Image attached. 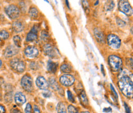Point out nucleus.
I'll use <instances>...</instances> for the list:
<instances>
[{
    "mask_svg": "<svg viewBox=\"0 0 133 113\" xmlns=\"http://www.w3.org/2000/svg\"><path fill=\"white\" fill-rule=\"evenodd\" d=\"M118 83L121 92L125 96L129 98L133 97V82L129 77L127 75L121 76Z\"/></svg>",
    "mask_w": 133,
    "mask_h": 113,
    "instance_id": "nucleus-1",
    "label": "nucleus"
},
{
    "mask_svg": "<svg viewBox=\"0 0 133 113\" xmlns=\"http://www.w3.org/2000/svg\"><path fill=\"white\" fill-rule=\"evenodd\" d=\"M109 63L111 70L116 72L120 70L122 67V61L119 57L111 55L109 57Z\"/></svg>",
    "mask_w": 133,
    "mask_h": 113,
    "instance_id": "nucleus-2",
    "label": "nucleus"
},
{
    "mask_svg": "<svg viewBox=\"0 0 133 113\" xmlns=\"http://www.w3.org/2000/svg\"><path fill=\"white\" fill-rule=\"evenodd\" d=\"M118 8L128 16H131L133 15V9L128 0H120L118 3Z\"/></svg>",
    "mask_w": 133,
    "mask_h": 113,
    "instance_id": "nucleus-3",
    "label": "nucleus"
},
{
    "mask_svg": "<svg viewBox=\"0 0 133 113\" xmlns=\"http://www.w3.org/2000/svg\"><path fill=\"white\" fill-rule=\"evenodd\" d=\"M21 85L22 87L27 92H31L33 88V80L31 77L28 75H25L22 78Z\"/></svg>",
    "mask_w": 133,
    "mask_h": 113,
    "instance_id": "nucleus-4",
    "label": "nucleus"
},
{
    "mask_svg": "<svg viewBox=\"0 0 133 113\" xmlns=\"http://www.w3.org/2000/svg\"><path fill=\"white\" fill-rule=\"evenodd\" d=\"M5 10L8 16L11 19H16L20 16V11L16 5H9L5 8Z\"/></svg>",
    "mask_w": 133,
    "mask_h": 113,
    "instance_id": "nucleus-5",
    "label": "nucleus"
},
{
    "mask_svg": "<svg viewBox=\"0 0 133 113\" xmlns=\"http://www.w3.org/2000/svg\"><path fill=\"white\" fill-rule=\"evenodd\" d=\"M108 43L109 45L112 48L119 49L121 45V41L119 38L115 34H111L108 37Z\"/></svg>",
    "mask_w": 133,
    "mask_h": 113,
    "instance_id": "nucleus-6",
    "label": "nucleus"
},
{
    "mask_svg": "<svg viewBox=\"0 0 133 113\" xmlns=\"http://www.w3.org/2000/svg\"><path fill=\"white\" fill-rule=\"evenodd\" d=\"M10 65L14 70L18 73H23L26 68L24 62L18 59L12 60L10 62Z\"/></svg>",
    "mask_w": 133,
    "mask_h": 113,
    "instance_id": "nucleus-7",
    "label": "nucleus"
},
{
    "mask_svg": "<svg viewBox=\"0 0 133 113\" xmlns=\"http://www.w3.org/2000/svg\"><path fill=\"white\" fill-rule=\"evenodd\" d=\"M59 81L62 85L65 86H70L74 84L75 78L70 74H66L61 77Z\"/></svg>",
    "mask_w": 133,
    "mask_h": 113,
    "instance_id": "nucleus-8",
    "label": "nucleus"
},
{
    "mask_svg": "<svg viewBox=\"0 0 133 113\" xmlns=\"http://www.w3.org/2000/svg\"><path fill=\"white\" fill-rule=\"evenodd\" d=\"M25 55L30 58H33L37 57L38 55V50L35 47L28 46L25 50Z\"/></svg>",
    "mask_w": 133,
    "mask_h": 113,
    "instance_id": "nucleus-9",
    "label": "nucleus"
},
{
    "mask_svg": "<svg viewBox=\"0 0 133 113\" xmlns=\"http://www.w3.org/2000/svg\"><path fill=\"white\" fill-rule=\"evenodd\" d=\"M36 84L41 90H46L48 87V83L47 81L42 76L37 77L36 80Z\"/></svg>",
    "mask_w": 133,
    "mask_h": 113,
    "instance_id": "nucleus-10",
    "label": "nucleus"
},
{
    "mask_svg": "<svg viewBox=\"0 0 133 113\" xmlns=\"http://www.w3.org/2000/svg\"><path fill=\"white\" fill-rule=\"evenodd\" d=\"M44 50L47 55L51 58H55L57 56L55 49L50 44L45 45L44 47Z\"/></svg>",
    "mask_w": 133,
    "mask_h": 113,
    "instance_id": "nucleus-11",
    "label": "nucleus"
},
{
    "mask_svg": "<svg viewBox=\"0 0 133 113\" xmlns=\"http://www.w3.org/2000/svg\"><path fill=\"white\" fill-rule=\"evenodd\" d=\"M18 52V49L12 45H10L8 46L4 51V55L6 57H11Z\"/></svg>",
    "mask_w": 133,
    "mask_h": 113,
    "instance_id": "nucleus-12",
    "label": "nucleus"
},
{
    "mask_svg": "<svg viewBox=\"0 0 133 113\" xmlns=\"http://www.w3.org/2000/svg\"><path fill=\"white\" fill-rule=\"evenodd\" d=\"M37 28L35 26H34L32 28L31 31L29 32L27 35L26 40L28 42H31L37 39Z\"/></svg>",
    "mask_w": 133,
    "mask_h": 113,
    "instance_id": "nucleus-13",
    "label": "nucleus"
},
{
    "mask_svg": "<svg viewBox=\"0 0 133 113\" xmlns=\"http://www.w3.org/2000/svg\"><path fill=\"white\" fill-rule=\"evenodd\" d=\"M15 99L16 103L19 105H22L24 104L26 101V99L25 96L24 95L23 93L20 92H18L16 93L15 96Z\"/></svg>",
    "mask_w": 133,
    "mask_h": 113,
    "instance_id": "nucleus-14",
    "label": "nucleus"
},
{
    "mask_svg": "<svg viewBox=\"0 0 133 113\" xmlns=\"http://www.w3.org/2000/svg\"><path fill=\"white\" fill-rule=\"evenodd\" d=\"M94 35L98 42L101 43H104V37L103 33L99 29L96 28L94 30Z\"/></svg>",
    "mask_w": 133,
    "mask_h": 113,
    "instance_id": "nucleus-15",
    "label": "nucleus"
},
{
    "mask_svg": "<svg viewBox=\"0 0 133 113\" xmlns=\"http://www.w3.org/2000/svg\"><path fill=\"white\" fill-rule=\"evenodd\" d=\"M12 28L15 32H22L24 29V26L22 22L19 21H16L13 23Z\"/></svg>",
    "mask_w": 133,
    "mask_h": 113,
    "instance_id": "nucleus-16",
    "label": "nucleus"
},
{
    "mask_svg": "<svg viewBox=\"0 0 133 113\" xmlns=\"http://www.w3.org/2000/svg\"><path fill=\"white\" fill-rule=\"evenodd\" d=\"M57 64L52 61L49 60L47 63V69L52 73H55L57 69Z\"/></svg>",
    "mask_w": 133,
    "mask_h": 113,
    "instance_id": "nucleus-17",
    "label": "nucleus"
},
{
    "mask_svg": "<svg viewBox=\"0 0 133 113\" xmlns=\"http://www.w3.org/2000/svg\"><path fill=\"white\" fill-rule=\"evenodd\" d=\"M79 100L82 104L84 106H87L88 105V99L84 91H83L79 95Z\"/></svg>",
    "mask_w": 133,
    "mask_h": 113,
    "instance_id": "nucleus-18",
    "label": "nucleus"
},
{
    "mask_svg": "<svg viewBox=\"0 0 133 113\" xmlns=\"http://www.w3.org/2000/svg\"><path fill=\"white\" fill-rule=\"evenodd\" d=\"M115 7V3L113 0H108L104 5V8L107 11H111Z\"/></svg>",
    "mask_w": 133,
    "mask_h": 113,
    "instance_id": "nucleus-19",
    "label": "nucleus"
},
{
    "mask_svg": "<svg viewBox=\"0 0 133 113\" xmlns=\"http://www.w3.org/2000/svg\"><path fill=\"white\" fill-rule=\"evenodd\" d=\"M56 111L57 113H65L66 112V106L62 102L58 103L56 106Z\"/></svg>",
    "mask_w": 133,
    "mask_h": 113,
    "instance_id": "nucleus-20",
    "label": "nucleus"
},
{
    "mask_svg": "<svg viewBox=\"0 0 133 113\" xmlns=\"http://www.w3.org/2000/svg\"><path fill=\"white\" fill-rule=\"evenodd\" d=\"M61 70L65 73H70L72 71L71 66L68 64H64L62 65L61 67Z\"/></svg>",
    "mask_w": 133,
    "mask_h": 113,
    "instance_id": "nucleus-21",
    "label": "nucleus"
},
{
    "mask_svg": "<svg viewBox=\"0 0 133 113\" xmlns=\"http://www.w3.org/2000/svg\"><path fill=\"white\" fill-rule=\"evenodd\" d=\"M29 15L32 18H36L38 16V11L35 8L32 7L29 11Z\"/></svg>",
    "mask_w": 133,
    "mask_h": 113,
    "instance_id": "nucleus-22",
    "label": "nucleus"
},
{
    "mask_svg": "<svg viewBox=\"0 0 133 113\" xmlns=\"http://www.w3.org/2000/svg\"><path fill=\"white\" fill-rule=\"evenodd\" d=\"M50 87L54 90H58V85L54 79H51L49 81Z\"/></svg>",
    "mask_w": 133,
    "mask_h": 113,
    "instance_id": "nucleus-23",
    "label": "nucleus"
},
{
    "mask_svg": "<svg viewBox=\"0 0 133 113\" xmlns=\"http://www.w3.org/2000/svg\"><path fill=\"white\" fill-rule=\"evenodd\" d=\"M9 33L5 31H0V40H6L9 38Z\"/></svg>",
    "mask_w": 133,
    "mask_h": 113,
    "instance_id": "nucleus-24",
    "label": "nucleus"
},
{
    "mask_svg": "<svg viewBox=\"0 0 133 113\" xmlns=\"http://www.w3.org/2000/svg\"><path fill=\"white\" fill-rule=\"evenodd\" d=\"M14 41L15 45L18 47L21 46V38L18 35H16L14 38Z\"/></svg>",
    "mask_w": 133,
    "mask_h": 113,
    "instance_id": "nucleus-25",
    "label": "nucleus"
},
{
    "mask_svg": "<svg viewBox=\"0 0 133 113\" xmlns=\"http://www.w3.org/2000/svg\"><path fill=\"white\" fill-rule=\"evenodd\" d=\"M82 5L83 7V9L85 13H89V6L88 2L87 0H82Z\"/></svg>",
    "mask_w": 133,
    "mask_h": 113,
    "instance_id": "nucleus-26",
    "label": "nucleus"
},
{
    "mask_svg": "<svg viewBox=\"0 0 133 113\" xmlns=\"http://www.w3.org/2000/svg\"><path fill=\"white\" fill-rule=\"evenodd\" d=\"M68 112H69V113H78V110H77V109H76L75 107H74V106L72 105H69V106L68 107Z\"/></svg>",
    "mask_w": 133,
    "mask_h": 113,
    "instance_id": "nucleus-27",
    "label": "nucleus"
},
{
    "mask_svg": "<svg viewBox=\"0 0 133 113\" xmlns=\"http://www.w3.org/2000/svg\"><path fill=\"white\" fill-rule=\"evenodd\" d=\"M41 38L42 39V40L45 41L48 40L49 39V34H48L47 32H46L45 31L42 32L41 33Z\"/></svg>",
    "mask_w": 133,
    "mask_h": 113,
    "instance_id": "nucleus-28",
    "label": "nucleus"
},
{
    "mask_svg": "<svg viewBox=\"0 0 133 113\" xmlns=\"http://www.w3.org/2000/svg\"><path fill=\"white\" fill-rule=\"evenodd\" d=\"M67 95H68V99L70 101L74 103L75 102V98L73 97V95L72 94V93H71V91H67Z\"/></svg>",
    "mask_w": 133,
    "mask_h": 113,
    "instance_id": "nucleus-29",
    "label": "nucleus"
},
{
    "mask_svg": "<svg viewBox=\"0 0 133 113\" xmlns=\"http://www.w3.org/2000/svg\"><path fill=\"white\" fill-rule=\"evenodd\" d=\"M25 112L27 113H30L32 112V108L30 104L28 103L26 105V108L25 109Z\"/></svg>",
    "mask_w": 133,
    "mask_h": 113,
    "instance_id": "nucleus-30",
    "label": "nucleus"
},
{
    "mask_svg": "<svg viewBox=\"0 0 133 113\" xmlns=\"http://www.w3.org/2000/svg\"><path fill=\"white\" fill-rule=\"evenodd\" d=\"M117 23V24L119 26H124L125 25V22H124L123 21H122V20H121L119 18H117L116 20Z\"/></svg>",
    "mask_w": 133,
    "mask_h": 113,
    "instance_id": "nucleus-31",
    "label": "nucleus"
},
{
    "mask_svg": "<svg viewBox=\"0 0 133 113\" xmlns=\"http://www.w3.org/2000/svg\"><path fill=\"white\" fill-rule=\"evenodd\" d=\"M124 108H125L126 112L128 113H131V110L130 107L128 106V105L126 103H124Z\"/></svg>",
    "mask_w": 133,
    "mask_h": 113,
    "instance_id": "nucleus-32",
    "label": "nucleus"
},
{
    "mask_svg": "<svg viewBox=\"0 0 133 113\" xmlns=\"http://www.w3.org/2000/svg\"><path fill=\"white\" fill-rule=\"evenodd\" d=\"M110 86H111V90L113 92L114 95L116 96L117 99V98H118V95H117V93L115 91V89H114L113 86L112 85V84H110Z\"/></svg>",
    "mask_w": 133,
    "mask_h": 113,
    "instance_id": "nucleus-33",
    "label": "nucleus"
},
{
    "mask_svg": "<svg viewBox=\"0 0 133 113\" xmlns=\"http://www.w3.org/2000/svg\"><path fill=\"white\" fill-rule=\"evenodd\" d=\"M43 95L45 97H50L51 95V94L50 92H45L43 94Z\"/></svg>",
    "mask_w": 133,
    "mask_h": 113,
    "instance_id": "nucleus-34",
    "label": "nucleus"
},
{
    "mask_svg": "<svg viewBox=\"0 0 133 113\" xmlns=\"http://www.w3.org/2000/svg\"><path fill=\"white\" fill-rule=\"evenodd\" d=\"M103 112H107V113H110L112 112V109L111 108H104L103 109Z\"/></svg>",
    "mask_w": 133,
    "mask_h": 113,
    "instance_id": "nucleus-35",
    "label": "nucleus"
},
{
    "mask_svg": "<svg viewBox=\"0 0 133 113\" xmlns=\"http://www.w3.org/2000/svg\"><path fill=\"white\" fill-rule=\"evenodd\" d=\"M34 113H40V110L38 108V107L36 105H34Z\"/></svg>",
    "mask_w": 133,
    "mask_h": 113,
    "instance_id": "nucleus-36",
    "label": "nucleus"
},
{
    "mask_svg": "<svg viewBox=\"0 0 133 113\" xmlns=\"http://www.w3.org/2000/svg\"><path fill=\"white\" fill-rule=\"evenodd\" d=\"M5 108L3 106L0 105V113H5Z\"/></svg>",
    "mask_w": 133,
    "mask_h": 113,
    "instance_id": "nucleus-37",
    "label": "nucleus"
},
{
    "mask_svg": "<svg viewBox=\"0 0 133 113\" xmlns=\"http://www.w3.org/2000/svg\"><path fill=\"white\" fill-rule=\"evenodd\" d=\"M65 2H66V6H68V7L70 9V6H69V1L68 0H65Z\"/></svg>",
    "mask_w": 133,
    "mask_h": 113,
    "instance_id": "nucleus-38",
    "label": "nucleus"
},
{
    "mask_svg": "<svg viewBox=\"0 0 133 113\" xmlns=\"http://www.w3.org/2000/svg\"><path fill=\"white\" fill-rule=\"evenodd\" d=\"M101 71H102V73H103V75L104 76H105V73H104V69H103V65H101Z\"/></svg>",
    "mask_w": 133,
    "mask_h": 113,
    "instance_id": "nucleus-39",
    "label": "nucleus"
},
{
    "mask_svg": "<svg viewBox=\"0 0 133 113\" xmlns=\"http://www.w3.org/2000/svg\"><path fill=\"white\" fill-rule=\"evenodd\" d=\"M13 111H12V112H15V113H20V112H19L18 110H12Z\"/></svg>",
    "mask_w": 133,
    "mask_h": 113,
    "instance_id": "nucleus-40",
    "label": "nucleus"
},
{
    "mask_svg": "<svg viewBox=\"0 0 133 113\" xmlns=\"http://www.w3.org/2000/svg\"><path fill=\"white\" fill-rule=\"evenodd\" d=\"M2 61L0 60V67H1V66H2Z\"/></svg>",
    "mask_w": 133,
    "mask_h": 113,
    "instance_id": "nucleus-41",
    "label": "nucleus"
},
{
    "mask_svg": "<svg viewBox=\"0 0 133 113\" xmlns=\"http://www.w3.org/2000/svg\"><path fill=\"white\" fill-rule=\"evenodd\" d=\"M98 3H99V1H97V2H96V3H95V5H97V4H98Z\"/></svg>",
    "mask_w": 133,
    "mask_h": 113,
    "instance_id": "nucleus-42",
    "label": "nucleus"
},
{
    "mask_svg": "<svg viewBox=\"0 0 133 113\" xmlns=\"http://www.w3.org/2000/svg\"><path fill=\"white\" fill-rule=\"evenodd\" d=\"M45 1H46L47 2H48V3H49V1H48V0H45Z\"/></svg>",
    "mask_w": 133,
    "mask_h": 113,
    "instance_id": "nucleus-43",
    "label": "nucleus"
},
{
    "mask_svg": "<svg viewBox=\"0 0 133 113\" xmlns=\"http://www.w3.org/2000/svg\"><path fill=\"white\" fill-rule=\"evenodd\" d=\"M82 113H89V112H83Z\"/></svg>",
    "mask_w": 133,
    "mask_h": 113,
    "instance_id": "nucleus-44",
    "label": "nucleus"
},
{
    "mask_svg": "<svg viewBox=\"0 0 133 113\" xmlns=\"http://www.w3.org/2000/svg\"><path fill=\"white\" fill-rule=\"evenodd\" d=\"M1 99V94H0V100Z\"/></svg>",
    "mask_w": 133,
    "mask_h": 113,
    "instance_id": "nucleus-45",
    "label": "nucleus"
}]
</instances>
